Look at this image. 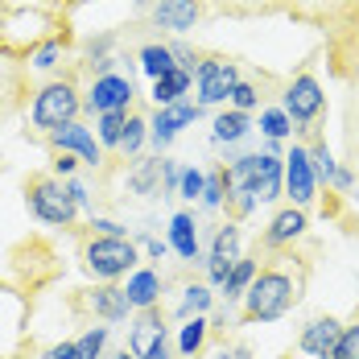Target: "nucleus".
Masks as SVG:
<instances>
[{
	"label": "nucleus",
	"mask_w": 359,
	"mask_h": 359,
	"mask_svg": "<svg viewBox=\"0 0 359 359\" xmlns=\"http://www.w3.org/2000/svg\"><path fill=\"white\" fill-rule=\"evenodd\" d=\"M302 289H306V260H297L293 252L269 256V264L252 277L248 293H244V318L248 323L281 318L302 302Z\"/></svg>",
	"instance_id": "obj_2"
},
{
	"label": "nucleus",
	"mask_w": 359,
	"mask_h": 359,
	"mask_svg": "<svg viewBox=\"0 0 359 359\" xmlns=\"http://www.w3.org/2000/svg\"><path fill=\"white\" fill-rule=\"evenodd\" d=\"M260 128H264V137L277 141V137H285L289 133V116L285 111H264V116H260Z\"/></svg>",
	"instance_id": "obj_38"
},
{
	"label": "nucleus",
	"mask_w": 359,
	"mask_h": 359,
	"mask_svg": "<svg viewBox=\"0 0 359 359\" xmlns=\"http://www.w3.org/2000/svg\"><path fill=\"white\" fill-rule=\"evenodd\" d=\"M330 359H359V326H347L343 330V339H339V347H334Z\"/></svg>",
	"instance_id": "obj_36"
},
{
	"label": "nucleus",
	"mask_w": 359,
	"mask_h": 359,
	"mask_svg": "<svg viewBox=\"0 0 359 359\" xmlns=\"http://www.w3.org/2000/svg\"><path fill=\"white\" fill-rule=\"evenodd\" d=\"M252 277H256V260H236V269H231V273H227V281H223L227 297H240V293L252 285Z\"/></svg>",
	"instance_id": "obj_28"
},
{
	"label": "nucleus",
	"mask_w": 359,
	"mask_h": 359,
	"mask_svg": "<svg viewBox=\"0 0 359 359\" xmlns=\"http://www.w3.org/2000/svg\"><path fill=\"white\" fill-rule=\"evenodd\" d=\"M178 186H182V198H203V186H207V178H203L198 170H186Z\"/></svg>",
	"instance_id": "obj_40"
},
{
	"label": "nucleus",
	"mask_w": 359,
	"mask_h": 359,
	"mask_svg": "<svg viewBox=\"0 0 359 359\" xmlns=\"http://www.w3.org/2000/svg\"><path fill=\"white\" fill-rule=\"evenodd\" d=\"M236 260H240V231L231 223H223L215 236V248H211V277L227 281V273L236 269Z\"/></svg>",
	"instance_id": "obj_19"
},
{
	"label": "nucleus",
	"mask_w": 359,
	"mask_h": 359,
	"mask_svg": "<svg viewBox=\"0 0 359 359\" xmlns=\"http://www.w3.org/2000/svg\"><path fill=\"white\" fill-rule=\"evenodd\" d=\"M141 67H144V74L161 79L165 71H174V50H170V46H144L141 50Z\"/></svg>",
	"instance_id": "obj_26"
},
{
	"label": "nucleus",
	"mask_w": 359,
	"mask_h": 359,
	"mask_svg": "<svg viewBox=\"0 0 359 359\" xmlns=\"http://www.w3.org/2000/svg\"><path fill=\"white\" fill-rule=\"evenodd\" d=\"M157 343H165V326H161V314L157 310H141V318L128 330V351L137 359H144Z\"/></svg>",
	"instance_id": "obj_18"
},
{
	"label": "nucleus",
	"mask_w": 359,
	"mask_h": 359,
	"mask_svg": "<svg viewBox=\"0 0 359 359\" xmlns=\"http://www.w3.org/2000/svg\"><path fill=\"white\" fill-rule=\"evenodd\" d=\"M124 124H128V111H104L100 116V141L120 144L124 141Z\"/></svg>",
	"instance_id": "obj_30"
},
{
	"label": "nucleus",
	"mask_w": 359,
	"mask_h": 359,
	"mask_svg": "<svg viewBox=\"0 0 359 359\" xmlns=\"http://www.w3.org/2000/svg\"><path fill=\"white\" fill-rule=\"evenodd\" d=\"M116 359H137V355H133V351H120V355H116Z\"/></svg>",
	"instance_id": "obj_46"
},
{
	"label": "nucleus",
	"mask_w": 359,
	"mask_h": 359,
	"mask_svg": "<svg viewBox=\"0 0 359 359\" xmlns=\"http://www.w3.org/2000/svg\"><path fill=\"white\" fill-rule=\"evenodd\" d=\"M83 264H87L91 277L116 281V277H124V273L137 264V248H133L124 236H91V240L83 244Z\"/></svg>",
	"instance_id": "obj_4"
},
{
	"label": "nucleus",
	"mask_w": 359,
	"mask_h": 359,
	"mask_svg": "<svg viewBox=\"0 0 359 359\" xmlns=\"http://www.w3.org/2000/svg\"><path fill=\"white\" fill-rule=\"evenodd\" d=\"M128 302L137 306V310H153V302H157V293H161V281H157V273L153 269H141V273H133V281H128Z\"/></svg>",
	"instance_id": "obj_24"
},
{
	"label": "nucleus",
	"mask_w": 359,
	"mask_h": 359,
	"mask_svg": "<svg viewBox=\"0 0 359 359\" xmlns=\"http://www.w3.org/2000/svg\"><path fill=\"white\" fill-rule=\"evenodd\" d=\"M71 0H0V54L29 62V54L67 41Z\"/></svg>",
	"instance_id": "obj_1"
},
{
	"label": "nucleus",
	"mask_w": 359,
	"mask_h": 359,
	"mask_svg": "<svg viewBox=\"0 0 359 359\" xmlns=\"http://www.w3.org/2000/svg\"><path fill=\"white\" fill-rule=\"evenodd\" d=\"M144 141V120L141 116H128V124H124V141H120V149H128V153H137Z\"/></svg>",
	"instance_id": "obj_39"
},
{
	"label": "nucleus",
	"mask_w": 359,
	"mask_h": 359,
	"mask_svg": "<svg viewBox=\"0 0 359 359\" xmlns=\"http://www.w3.org/2000/svg\"><path fill=\"white\" fill-rule=\"evenodd\" d=\"M310 161H314V174H318V178L339 182V165L330 161V153H326V144H323V141H318L314 149H310Z\"/></svg>",
	"instance_id": "obj_34"
},
{
	"label": "nucleus",
	"mask_w": 359,
	"mask_h": 359,
	"mask_svg": "<svg viewBox=\"0 0 359 359\" xmlns=\"http://www.w3.org/2000/svg\"><path fill=\"white\" fill-rule=\"evenodd\" d=\"M339 339H343V326L334 318H318V323H310L302 330V351L314 359H330L334 347H339Z\"/></svg>",
	"instance_id": "obj_17"
},
{
	"label": "nucleus",
	"mask_w": 359,
	"mask_h": 359,
	"mask_svg": "<svg viewBox=\"0 0 359 359\" xmlns=\"http://www.w3.org/2000/svg\"><path fill=\"white\" fill-rule=\"evenodd\" d=\"M104 343H108V326H91V330L74 343V347H79V359H100Z\"/></svg>",
	"instance_id": "obj_32"
},
{
	"label": "nucleus",
	"mask_w": 359,
	"mask_h": 359,
	"mask_svg": "<svg viewBox=\"0 0 359 359\" xmlns=\"http://www.w3.org/2000/svg\"><path fill=\"white\" fill-rule=\"evenodd\" d=\"M323 108H326V95H323V87H318V79L314 74H297L285 91V116L293 124L306 128V124H314L323 116Z\"/></svg>",
	"instance_id": "obj_9"
},
{
	"label": "nucleus",
	"mask_w": 359,
	"mask_h": 359,
	"mask_svg": "<svg viewBox=\"0 0 359 359\" xmlns=\"http://www.w3.org/2000/svg\"><path fill=\"white\" fill-rule=\"evenodd\" d=\"M219 359H252V351L244 347V343H231V347H223V351H219Z\"/></svg>",
	"instance_id": "obj_44"
},
{
	"label": "nucleus",
	"mask_w": 359,
	"mask_h": 359,
	"mask_svg": "<svg viewBox=\"0 0 359 359\" xmlns=\"http://www.w3.org/2000/svg\"><path fill=\"white\" fill-rule=\"evenodd\" d=\"M170 244H174L178 256H186V260L198 256V236H194V219L190 215H174V223H170Z\"/></svg>",
	"instance_id": "obj_25"
},
{
	"label": "nucleus",
	"mask_w": 359,
	"mask_h": 359,
	"mask_svg": "<svg viewBox=\"0 0 359 359\" xmlns=\"http://www.w3.org/2000/svg\"><path fill=\"white\" fill-rule=\"evenodd\" d=\"M194 120H198V108H194V104H170L165 111H157V120H153V141L170 144L174 133L186 128V124H194Z\"/></svg>",
	"instance_id": "obj_21"
},
{
	"label": "nucleus",
	"mask_w": 359,
	"mask_h": 359,
	"mask_svg": "<svg viewBox=\"0 0 359 359\" xmlns=\"http://www.w3.org/2000/svg\"><path fill=\"white\" fill-rule=\"evenodd\" d=\"M58 58H62V41H50V46H41V50L29 54V67H34V71H54Z\"/></svg>",
	"instance_id": "obj_33"
},
{
	"label": "nucleus",
	"mask_w": 359,
	"mask_h": 359,
	"mask_svg": "<svg viewBox=\"0 0 359 359\" xmlns=\"http://www.w3.org/2000/svg\"><path fill=\"white\" fill-rule=\"evenodd\" d=\"M207 306H211V293H207L203 285H190V289H186V302H182V314H203Z\"/></svg>",
	"instance_id": "obj_37"
},
{
	"label": "nucleus",
	"mask_w": 359,
	"mask_h": 359,
	"mask_svg": "<svg viewBox=\"0 0 359 359\" xmlns=\"http://www.w3.org/2000/svg\"><path fill=\"white\" fill-rule=\"evenodd\" d=\"M347 74V108H343V144H347V170L359 174V54Z\"/></svg>",
	"instance_id": "obj_11"
},
{
	"label": "nucleus",
	"mask_w": 359,
	"mask_h": 359,
	"mask_svg": "<svg viewBox=\"0 0 359 359\" xmlns=\"http://www.w3.org/2000/svg\"><path fill=\"white\" fill-rule=\"evenodd\" d=\"M67 174H74V157L71 153H58L54 157V178H67Z\"/></svg>",
	"instance_id": "obj_43"
},
{
	"label": "nucleus",
	"mask_w": 359,
	"mask_h": 359,
	"mask_svg": "<svg viewBox=\"0 0 359 359\" xmlns=\"http://www.w3.org/2000/svg\"><path fill=\"white\" fill-rule=\"evenodd\" d=\"M236 83H240V67L231 58H207L198 67V100L203 104H223V100H231Z\"/></svg>",
	"instance_id": "obj_10"
},
{
	"label": "nucleus",
	"mask_w": 359,
	"mask_h": 359,
	"mask_svg": "<svg viewBox=\"0 0 359 359\" xmlns=\"http://www.w3.org/2000/svg\"><path fill=\"white\" fill-rule=\"evenodd\" d=\"M83 306L91 310V314H100V318H108V323H124L128 318V310H133V302H128V293L116 285H100V289H87V297H83Z\"/></svg>",
	"instance_id": "obj_16"
},
{
	"label": "nucleus",
	"mask_w": 359,
	"mask_h": 359,
	"mask_svg": "<svg viewBox=\"0 0 359 359\" xmlns=\"http://www.w3.org/2000/svg\"><path fill=\"white\" fill-rule=\"evenodd\" d=\"M133 95H137V91H133V79H124V74H116V71H100L91 79L83 104L104 116V111H128Z\"/></svg>",
	"instance_id": "obj_7"
},
{
	"label": "nucleus",
	"mask_w": 359,
	"mask_h": 359,
	"mask_svg": "<svg viewBox=\"0 0 359 359\" xmlns=\"http://www.w3.org/2000/svg\"><path fill=\"white\" fill-rule=\"evenodd\" d=\"M25 194H29V207H34L37 219L54 223V227H71L74 207H79L71 186H62L58 178H46V174H34L25 182Z\"/></svg>",
	"instance_id": "obj_5"
},
{
	"label": "nucleus",
	"mask_w": 359,
	"mask_h": 359,
	"mask_svg": "<svg viewBox=\"0 0 359 359\" xmlns=\"http://www.w3.org/2000/svg\"><path fill=\"white\" fill-rule=\"evenodd\" d=\"M289 17L302 25H347L359 17V0H289Z\"/></svg>",
	"instance_id": "obj_8"
},
{
	"label": "nucleus",
	"mask_w": 359,
	"mask_h": 359,
	"mask_svg": "<svg viewBox=\"0 0 359 359\" xmlns=\"http://www.w3.org/2000/svg\"><path fill=\"white\" fill-rule=\"evenodd\" d=\"M79 108H83V100H79V87H74V79H50V83H46V87L34 95L29 120H34V128H41V133L50 137L54 128L74 124Z\"/></svg>",
	"instance_id": "obj_3"
},
{
	"label": "nucleus",
	"mask_w": 359,
	"mask_h": 359,
	"mask_svg": "<svg viewBox=\"0 0 359 359\" xmlns=\"http://www.w3.org/2000/svg\"><path fill=\"white\" fill-rule=\"evenodd\" d=\"M41 359H79V347L74 343H58V347H50Z\"/></svg>",
	"instance_id": "obj_42"
},
{
	"label": "nucleus",
	"mask_w": 359,
	"mask_h": 359,
	"mask_svg": "<svg viewBox=\"0 0 359 359\" xmlns=\"http://www.w3.org/2000/svg\"><path fill=\"white\" fill-rule=\"evenodd\" d=\"M161 174H165V161H144L141 170L133 174V190H137V194H153L157 182H161Z\"/></svg>",
	"instance_id": "obj_31"
},
{
	"label": "nucleus",
	"mask_w": 359,
	"mask_h": 359,
	"mask_svg": "<svg viewBox=\"0 0 359 359\" xmlns=\"http://www.w3.org/2000/svg\"><path fill=\"white\" fill-rule=\"evenodd\" d=\"M244 133H248V116H244V111H223V116L215 120L219 141H240Z\"/></svg>",
	"instance_id": "obj_27"
},
{
	"label": "nucleus",
	"mask_w": 359,
	"mask_h": 359,
	"mask_svg": "<svg viewBox=\"0 0 359 359\" xmlns=\"http://www.w3.org/2000/svg\"><path fill=\"white\" fill-rule=\"evenodd\" d=\"M219 13L227 17H273V13H289V0H211Z\"/></svg>",
	"instance_id": "obj_22"
},
{
	"label": "nucleus",
	"mask_w": 359,
	"mask_h": 359,
	"mask_svg": "<svg viewBox=\"0 0 359 359\" xmlns=\"http://www.w3.org/2000/svg\"><path fill=\"white\" fill-rule=\"evenodd\" d=\"M302 231H306V211H302V207H285L281 215L269 223L264 244H269V248H285V244H293Z\"/></svg>",
	"instance_id": "obj_20"
},
{
	"label": "nucleus",
	"mask_w": 359,
	"mask_h": 359,
	"mask_svg": "<svg viewBox=\"0 0 359 359\" xmlns=\"http://www.w3.org/2000/svg\"><path fill=\"white\" fill-rule=\"evenodd\" d=\"M198 17H203V0H157L153 4V21L161 29H174V34L194 29Z\"/></svg>",
	"instance_id": "obj_15"
},
{
	"label": "nucleus",
	"mask_w": 359,
	"mask_h": 359,
	"mask_svg": "<svg viewBox=\"0 0 359 359\" xmlns=\"http://www.w3.org/2000/svg\"><path fill=\"white\" fill-rule=\"evenodd\" d=\"M256 87L252 83H236V91H231V104H236V111H248V108H256Z\"/></svg>",
	"instance_id": "obj_41"
},
{
	"label": "nucleus",
	"mask_w": 359,
	"mask_h": 359,
	"mask_svg": "<svg viewBox=\"0 0 359 359\" xmlns=\"http://www.w3.org/2000/svg\"><path fill=\"white\" fill-rule=\"evenodd\" d=\"M231 178L240 182V194L269 203V198H277V194H281V161H277L273 153L244 157V161L231 170Z\"/></svg>",
	"instance_id": "obj_6"
},
{
	"label": "nucleus",
	"mask_w": 359,
	"mask_h": 359,
	"mask_svg": "<svg viewBox=\"0 0 359 359\" xmlns=\"http://www.w3.org/2000/svg\"><path fill=\"white\" fill-rule=\"evenodd\" d=\"M186 87H190V71H165L161 79H153V100H157V108H170V104H178L182 95H186Z\"/></svg>",
	"instance_id": "obj_23"
},
{
	"label": "nucleus",
	"mask_w": 359,
	"mask_h": 359,
	"mask_svg": "<svg viewBox=\"0 0 359 359\" xmlns=\"http://www.w3.org/2000/svg\"><path fill=\"white\" fill-rule=\"evenodd\" d=\"M355 21H359V17H355Z\"/></svg>",
	"instance_id": "obj_47"
},
{
	"label": "nucleus",
	"mask_w": 359,
	"mask_h": 359,
	"mask_svg": "<svg viewBox=\"0 0 359 359\" xmlns=\"http://www.w3.org/2000/svg\"><path fill=\"white\" fill-rule=\"evenodd\" d=\"M50 144H54L58 153H79L87 165H100V161H104L95 137H91L83 124H62V128H54V133H50Z\"/></svg>",
	"instance_id": "obj_14"
},
{
	"label": "nucleus",
	"mask_w": 359,
	"mask_h": 359,
	"mask_svg": "<svg viewBox=\"0 0 359 359\" xmlns=\"http://www.w3.org/2000/svg\"><path fill=\"white\" fill-rule=\"evenodd\" d=\"M285 186H289V198L297 207L314 203V161L306 149H293L289 153V165H285Z\"/></svg>",
	"instance_id": "obj_13"
},
{
	"label": "nucleus",
	"mask_w": 359,
	"mask_h": 359,
	"mask_svg": "<svg viewBox=\"0 0 359 359\" xmlns=\"http://www.w3.org/2000/svg\"><path fill=\"white\" fill-rule=\"evenodd\" d=\"M25 100V62L0 54V120H8Z\"/></svg>",
	"instance_id": "obj_12"
},
{
	"label": "nucleus",
	"mask_w": 359,
	"mask_h": 359,
	"mask_svg": "<svg viewBox=\"0 0 359 359\" xmlns=\"http://www.w3.org/2000/svg\"><path fill=\"white\" fill-rule=\"evenodd\" d=\"M144 359H170V347H165V343H157V347H153Z\"/></svg>",
	"instance_id": "obj_45"
},
{
	"label": "nucleus",
	"mask_w": 359,
	"mask_h": 359,
	"mask_svg": "<svg viewBox=\"0 0 359 359\" xmlns=\"http://www.w3.org/2000/svg\"><path fill=\"white\" fill-rule=\"evenodd\" d=\"M203 343H207V323H203V318H194V323H186L182 326V355L186 359H194L198 355V351H203Z\"/></svg>",
	"instance_id": "obj_29"
},
{
	"label": "nucleus",
	"mask_w": 359,
	"mask_h": 359,
	"mask_svg": "<svg viewBox=\"0 0 359 359\" xmlns=\"http://www.w3.org/2000/svg\"><path fill=\"white\" fill-rule=\"evenodd\" d=\"M227 170H215V174H211V178H207V186H203V203H207V207H219V203H223V194H227Z\"/></svg>",
	"instance_id": "obj_35"
}]
</instances>
